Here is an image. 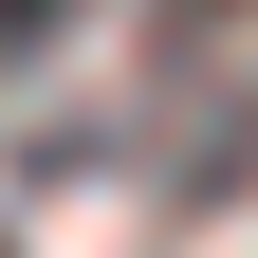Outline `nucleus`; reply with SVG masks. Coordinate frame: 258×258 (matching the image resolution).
Listing matches in <instances>:
<instances>
[{"label": "nucleus", "instance_id": "obj_1", "mask_svg": "<svg viewBox=\"0 0 258 258\" xmlns=\"http://www.w3.org/2000/svg\"><path fill=\"white\" fill-rule=\"evenodd\" d=\"M37 37H55V0H0V55H37Z\"/></svg>", "mask_w": 258, "mask_h": 258}]
</instances>
